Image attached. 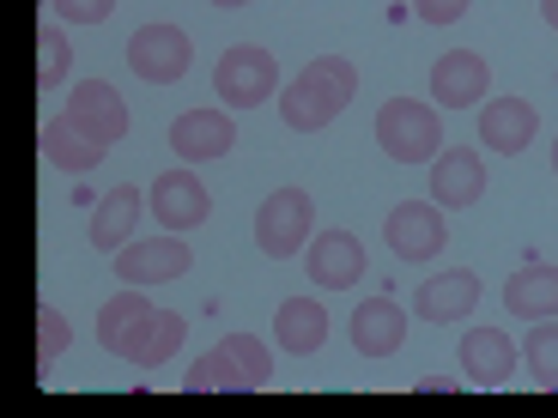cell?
Instances as JSON below:
<instances>
[{"label":"cell","mask_w":558,"mask_h":418,"mask_svg":"<svg viewBox=\"0 0 558 418\" xmlns=\"http://www.w3.org/2000/svg\"><path fill=\"white\" fill-rule=\"evenodd\" d=\"M128 67L146 85H177L189 73V37L177 25H140L128 37Z\"/></svg>","instance_id":"obj_6"},{"label":"cell","mask_w":558,"mask_h":418,"mask_svg":"<svg viewBox=\"0 0 558 418\" xmlns=\"http://www.w3.org/2000/svg\"><path fill=\"white\" fill-rule=\"evenodd\" d=\"M534 127H541V110H534L529 98H492L486 110H480V139H486L492 152H504V158L529 152Z\"/></svg>","instance_id":"obj_17"},{"label":"cell","mask_w":558,"mask_h":418,"mask_svg":"<svg viewBox=\"0 0 558 418\" xmlns=\"http://www.w3.org/2000/svg\"><path fill=\"white\" fill-rule=\"evenodd\" d=\"M104 152H110V146H104V139H92L80 122H73V115L43 122V158H49L56 170H73V176H85V170H98V164H104Z\"/></svg>","instance_id":"obj_21"},{"label":"cell","mask_w":558,"mask_h":418,"mask_svg":"<svg viewBox=\"0 0 558 418\" xmlns=\"http://www.w3.org/2000/svg\"><path fill=\"white\" fill-rule=\"evenodd\" d=\"M189 243L177 237V231H165V237L153 243H128V249H116V279L122 285H170V279L189 273Z\"/></svg>","instance_id":"obj_8"},{"label":"cell","mask_w":558,"mask_h":418,"mask_svg":"<svg viewBox=\"0 0 558 418\" xmlns=\"http://www.w3.org/2000/svg\"><path fill=\"white\" fill-rule=\"evenodd\" d=\"M480 195H486V164H480V152L449 146V152L432 158V200L437 207H474Z\"/></svg>","instance_id":"obj_19"},{"label":"cell","mask_w":558,"mask_h":418,"mask_svg":"<svg viewBox=\"0 0 558 418\" xmlns=\"http://www.w3.org/2000/svg\"><path fill=\"white\" fill-rule=\"evenodd\" d=\"M116 0H49V13L68 19V25H104Z\"/></svg>","instance_id":"obj_28"},{"label":"cell","mask_w":558,"mask_h":418,"mask_svg":"<svg viewBox=\"0 0 558 418\" xmlns=\"http://www.w3.org/2000/svg\"><path fill=\"white\" fill-rule=\"evenodd\" d=\"M383 237H389V249L401 255V261H432V255L449 243L437 200H401V207L383 219Z\"/></svg>","instance_id":"obj_9"},{"label":"cell","mask_w":558,"mask_h":418,"mask_svg":"<svg viewBox=\"0 0 558 418\" xmlns=\"http://www.w3.org/2000/svg\"><path fill=\"white\" fill-rule=\"evenodd\" d=\"M153 321H158V309H153V297L140 292V285L116 292L110 304L98 309V340H104V352H116V358L134 364V352L146 346V334H153Z\"/></svg>","instance_id":"obj_7"},{"label":"cell","mask_w":558,"mask_h":418,"mask_svg":"<svg viewBox=\"0 0 558 418\" xmlns=\"http://www.w3.org/2000/svg\"><path fill=\"white\" fill-rule=\"evenodd\" d=\"M541 19H546V25L558 30V0H541Z\"/></svg>","instance_id":"obj_31"},{"label":"cell","mask_w":558,"mask_h":418,"mask_svg":"<svg viewBox=\"0 0 558 418\" xmlns=\"http://www.w3.org/2000/svg\"><path fill=\"white\" fill-rule=\"evenodd\" d=\"M68 115L92 139H104V146H116V139L128 134V103H122V91L104 85V79H80V85H73V91H68Z\"/></svg>","instance_id":"obj_14"},{"label":"cell","mask_w":558,"mask_h":418,"mask_svg":"<svg viewBox=\"0 0 558 418\" xmlns=\"http://www.w3.org/2000/svg\"><path fill=\"white\" fill-rule=\"evenodd\" d=\"M153 219L165 224V231H195V224H207V212H213V200H207V188H201V176L195 170H165V176L153 182Z\"/></svg>","instance_id":"obj_11"},{"label":"cell","mask_w":558,"mask_h":418,"mask_svg":"<svg viewBox=\"0 0 558 418\" xmlns=\"http://www.w3.org/2000/svg\"><path fill=\"white\" fill-rule=\"evenodd\" d=\"M37 49H43V73H37V85H43V91H56V85L68 79V30H61V19H56V13L43 19Z\"/></svg>","instance_id":"obj_26"},{"label":"cell","mask_w":558,"mask_h":418,"mask_svg":"<svg viewBox=\"0 0 558 418\" xmlns=\"http://www.w3.org/2000/svg\"><path fill=\"white\" fill-rule=\"evenodd\" d=\"M456 346H461V377L474 389H504L517 377V346H510L504 328H468Z\"/></svg>","instance_id":"obj_13"},{"label":"cell","mask_w":558,"mask_h":418,"mask_svg":"<svg viewBox=\"0 0 558 418\" xmlns=\"http://www.w3.org/2000/svg\"><path fill=\"white\" fill-rule=\"evenodd\" d=\"M274 340L286 352H298V358L322 352V340H328V309H322L316 297H286L279 316H274Z\"/></svg>","instance_id":"obj_22"},{"label":"cell","mask_w":558,"mask_h":418,"mask_svg":"<svg viewBox=\"0 0 558 418\" xmlns=\"http://www.w3.org/2000/svg\"><path fill=\"white\" fill-rule=\"evenodd\" d=\"M213 7H250V0H213Z\"/></svg>","instance_id":"obj_32"},{"label":"cell","mask_w":558,"mask_h":418,"mask_svg":"<svg viewBox=\"0 0 558 418\" xmlns=\"http://www.w3.org/2000/svg\"><path fill=\"white\" fill-rule=\"evenodd\" d=\"M189 340V321L177 316V309H158V321H153V334H146V346L134 352V364L140 370H158V364H170V352Z\"/></svg>","instance_id":"obj_25"},{"label":"cell","mask_w":558,"mask_h":418,"mask_svg":"<svg viewBox=\"0 0 558 418\" xmlns=\"http://www.w3.org/2000/svg\"><path fill=\"white\" fill-rule=\"evenodd\" d=\"M553 176H558V139H553Z\"/></svg>","instance_id":"obj_33"},{"label":"cell","mask_w":558,"mask_h":418,"mask_svg":"<svg viewBox=\"0 0 558 418\" xmlns=\"http://www.w3.org/2000/svg\"><path fill=\"white\" fill-rule=\"evenodd\" d=\"M304 273L316 292H352L364 279V243L352 231H322L304 255Z\"/></svg>","instance_id":"obj_10"},{"label":"cell","mask_w":558,"mask_h":418,"mask_svg":"<svg viewBox=\"0 0 558 418\" xmlns=\"http://www.w3.org/2000/svg\"><path fill=\"white\" fill-rule=\"evenodd\" d=\"M377 146L395 164H432L444 152V122H437L432 103L418 98H389L377 110Z\"/></svg>","instance_id":"obj_3"},{"label":"cell","mask_w":558,"mask_h":418,"mask_svg":"<svg viewBox=\"0 0 558 418\" xmlns=\"http://www.w3.org/2000/svg\"><path fill=\"white\" fill-rule=\"evenodd\" d=\"M61 352H68V316H61L56 304H43L37 309V370H43V377L56 370Z\"/></svg>","instance_id":"obj_27"},{"label":"cell","mask_w":558,"mask_h":418,"mask_svg":"<svg viewBox=\"0 0 558 418\" xmlns=\"http://www.w3.org/2000/svg\"><path fill=\"white\" fill-rule=\"evenodd\" d=\"M140 207H146V200H140V188H128V182H122V188H110V195L98 200V212H92V243H98L104 255H116L128 237H134Z\"/></svg>","instance_id":"obj_23"},{"label":"cell","mask_w":558,"mask_h":418,"mask_svg":"<svg viewBox=\"0 0 558 418\" xmlns=\"http://www.w3.org/2000/svg\"><path fill=\"white\" fill-rule=\"evenodd\" d=\"M213 91H219L231 110H255V103H267L279 91L274 49H262V42H238V49H225L219 67H213Z\"/></svg>","instance_id":"obj_4"},{"label":"cell","mask_w":558,"mask_h":418,"mask_svg":"<svg viewBox=\"0 0 558 418\" xmlns=\"http://www.w3.org/2000/svg\"><path fill=\"white\" fill-rule=\"evenodd\" d=\"M255 243H262L274 261L304 249L310 243V195L304 188H279V195L262 200V212H255Z\"/></svg>","instance_id":"obj_5"},{"label":"cell","mask_w":558,"mask_h":418,"mask_svg":"<svg viewBox=\"0 0 558 418\" xmlns=\"http://www.w3.org/2000/svg\"><path fill=\"white\" fill-rule=\"evenodd\" d=\"M480 304V279L468 273V267H449V273H432L425 285H418V297H413V316L418 321H461L468 309Z\"/></svg>","instance_id":"obj_18"},{"label":"cell","mask_w":558,"mask_h":418,"mask_svg":"<svg viewBox=\"0 0 558 418\" xmlns=\"http://www.w3.org/2000/svg\"><path fill=\"white\" fill-rule=\"evenodd\" d=\"M522 364H529V377L541 382L546 394H558V321H534V334L522 340Z\"/></svg>","instance_id":"obj_24"},{"label":"cell","mask_w":558,"mask_h":418,"mask_svg":"<svg viewBox=\"0 0 558 418\" xmlns=\"http://www.w3.org/2000/svg\"><path fill=\"white\" fill-rule=\"evenodd\" d=\"M492 85V67L474 56V49H449V56H437L432 67V98L444 103V110H468V103L486 98Z\"/></svg>","instance_id":"obj_16"},{"label":"cell","mask_w":558,"mask_h":418,"mask_svg":"<svg viewBox=\"0 0 558 418\" xmlns=\"http://www.w3.org/2000/svg\"><path fill=\"white\" fill-rule=\"evenodd\" d=\"M274 382V358L255 334H231L225 346H213L207 358L189 364V382L182 389L195 394H250V389H267Z\"/></svg>","instance_id":"obj_2"},{"label":"cell","mask_w":558,"mask_h":418,"mask_svg":"<svg viewBox=\"0 0 558 418\" xmlns=\"http://www.w3.org/2000/svg\"><path fill=\"white\" fill-rule=\"evenodd\" d=\"M468 7H474V0H413V13L425 19V25H456V19H468Z\"/></svg>","instance_id":"obj_29"},{"label":"cell","mask_w":558,"mask_h":418,"mask_svg":"<svg viewBox=\"0 0 558 418\" xmlns=\"http://www.w3.org/2000/svg\"><path fill=\"white\" fill-rule=\"evenodd\" d=\"M401 340H407V309L395 297H364L352 309V346H359V358H395Z\"/></svg>","instance_id":"obj_15"},{"label":"cell","mask_w":558,"mask_h":418,"mask_svg":"<svg viewBox=\"0 0 558 418\" xmlns=\"http://www.w3.org/2000/svg\"><path fill=\"white\" fill-rule=\"evenodd\" d=\"M504 309H510V316H522V321L558 316V267H546V261L517 267V273L504 279Z\"/></svg>","instance_id":"obj_20"},{"label":"cell","mask_w":558,"mask_h":418,"mask_svg":"<svg viewBox=\"0 0 558 418\" xmlns=\"http://www.w3.org/2000/svg\"><path fill=\"white\" fill-rule=\"evenodd\" d=\"M238 146V122L225 110H182L170 122V152L189 158V164H207V158H225Z\"/></svg>","instance_id":"obj_12"},{"label":"cell","mask_w":558,"mask_h":418,"mask_svg":"<svg viewBox=\"0 0 558 418\" xmlns=\"http://www.w3.org/2000/svg\"><path fill=\"white\" fill-rule=\"evenodd\" d=\"M352 98H359V67H352L347 56H316L310 67L292 73L286 91H279V115H286L292 134H316V127H328Z\"/></svg>","instance_id":"obj_1"},{"label":"cell","mask_w":558,"mask_h":418,"mask_svg":"<svg viewBox=\"0 0 558 418\" xmlns=\"http://www.w3.org/2000/svg\"><path fill=\"white\" fill-rule=\"evenodd\" d=\"M461 389V382H449V377H425V382H418V394H456Z\"/></svg>","instance_id":"obj_30"}]
</instances>
